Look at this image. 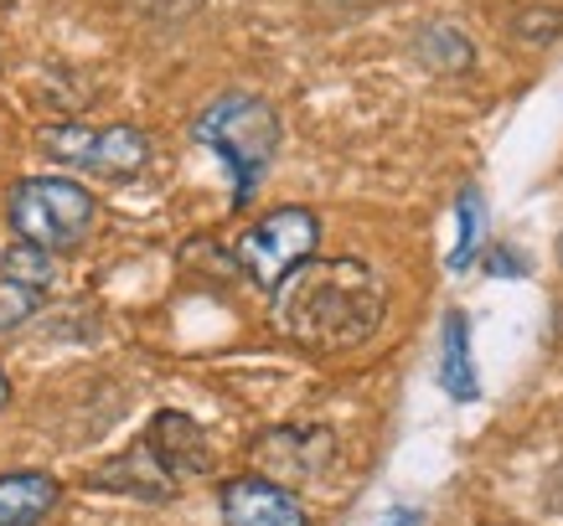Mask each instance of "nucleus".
I'll use <instances>...</instances> for the list:
<instances>
[{"mask_svg": "<svg viewBox=\"0 0 563 526\" xmlns=\"http://www.w3.org/2000/svg\"><path fill=\"white\" fill-rule=\"evenodd\" d=\"M103 491H124V495H140V501H172L176 495V475L161 465V455H155L151 444L140 439L130 455L109 459L99 475Z\"/></svg>", "mask_w": 563, "mask_h": 526, "instance_id": "6e6552de", "label": "nucleus"}, {"mask_svg": "<svg viewBox=\"0 0 563 526\" xmlns=\"http://www.w3.org/2000/svg\"><path fill=\"white\" fill-rule=\"evenodd\" d=\"M440 377H444V392L455 403H471L476 398V367H471V325L465 315H444V351H440Z\"/></svg>", "mask_w": 563, "mask_h": 526, "instance_id": "9b49d317", "label": "nucleus"}, {"mask_svg": "<svg viewBox=\"0 0 563 526\" xmlns=\"http://www.w3.org/2000/svg\"><path fill=\"white\" fill-rule=\"evenodd\" d=\"M191 135L202 139L207 150H218L233 170V206L254 202L258 181L269 170L274 150H279V114L254 93H222L197 114Z\"/></svg>", "mask_w": 563, "mask_h": 526, "instance_id": "f03ea898", "label": "nucleus"}, {"mask_svg": "<svg viewBox=\"0 0 563 526\" xmlns=\"http://www.w3.org/2000/svg\"><path fill=\"white\" fill-rule=\"evenodd\" d=\"M383 526H419V511L398 506V511H388V522H383Z\"/></svg>", "mask_w": 563, "mask_h": 526, "instance_id": "dca6fc26", "label": "nucleus"}, {"mask_svg": "<svg viewBox=\"0 0 563 526\" xmlns=\"http://www.w3.org/2000/svg\"><path fill=\"white\" fill-rule=\"evenodd\" d=\"M145 444L161 455V465H166L172 475H202L207 470V434L191 424L187 413H172V407L155 413Z\"/></svg>", "mask_w": 563, "mask_h": 526, "instance_id": "1a4fd4ad", "label": "nucleus"}, {"mask_svg": "<svg viewBox=\"0 0 563 526\" xmlns=\"http://www.w3.org/2000/svg\"><path fill=\"white\" fill-rule=\"evenodd\" d=\"M36 300H42V289L0 279V331H16L21 321H32V315H36Z\"/></svg>", "mask_w": 563, "mask_h": 526, "instance_id": "4468645a", "label": "nucleus"}, {"mask_svg": "<svg viewBox=\"0 0 563 526\" xmlns=\"http://www.w3.org/2000/svg\"><path fill=\"white\" fill-rule=\"evenodd\" d=\"M63 485L47 470H16L0 475V526H42L57 506Z\"/></svg>", "mask_w": 563, "mask_h": 526, "instance_id": "9d476101", "label": "nucleus"}, {"mask_svg": "<svg viewBox=\"0 0 563 526\" xmlns=\"http://www.w3.org/2000/svg\"><path fill=\"white\" fill-rule=\"evenodd\" d=\"M222 526H310L306 506L295 501V491H285L269 475H239L228 480L218 495Z\"/></svg>", "mask_w": 563, "mask_h": 526, "instance_id": "423d86ee", "label": "nucleus"}, {"mask_svg": "<svg viewBox=\"0 0 563 526\" xmlns=\"http://www.w3.org/2000/svg\"><path fill=\"white\" fill-rule=\"evenodd\" d=\"M42 150L73 170H88L99 181H130L145 160H151V139L130 130V124H109V130H88V124H47L42 130Z\"/></svg>", "mask_w": 563, "mask_h": 526, "instance_id": "39448f33", "label": "nucleus"}, {"mask_svg": "<svg viewBox=\"0 0 563 526\" xmlns=\"http://www.w3.org/2000/svg\"><path fill=\"white\" fill-rule=\"evenodd\" d=\"M258 465H264V475H285V480H306L316 475L325 459H331V439H325L321 428H274L269 439H258Z\"/></svg>", "mask_w": 563, "mask_h": 526, "instance_id": "0eeeda50", "label": "nucleus"}, {"mask_svg": "<svg viewBox=\"0 0 563 526\" xmlns=\"http://www.w3.org/2000/svg\"><path fill=\"white\" fill-rule=\"evenodd\" d=\"M388 289L362 258H310L274 289V325L300 346L342 351L383 325Z\"/></svg>", "mask_w": 563, "mask_h": 526, "instance_id": "f257e3e1", "label": "nucleus"}, {"mask_svg": "<svg viewBox=\"0 0 563 526\" xmlns=\"http://www.w3.org/2000/svg\"><path fill=\"white\" fill-rule=\"evenodd\" d=\"M492 273H522V264H517V254L496 248V254H492Z\"/></svg>", "mask_w": 563, "mask_h": 526, "instance_id": "2eb2a0df", "label": "nucleus"}, {"mask_svg": "<svg viewBox=\"0 0 563 526\" xmlns=\"http://www.w3.org/2000/svg\"><path fill=\"white\" fill-rule=\"evenodd\" d=\"M559 254H563V243H559Z\"/></svg>", "mask_w": 563, "mask_h": 526, "instance_id": "a211bd4d", "label": "nucleus"}, {"mask_svg": "<svg viewBox=\"0 0 563 526\" xmlns=\"http://www.w3.org/2000/svg\"><path fill=\"white\" fill-rule=\"evenodd\" d=\"M11 227L21 243L68 254L93 233V197L63 176H26L11 191Z\"/></svg>", "mask_w": 563, "mask_h": 526, "instance_id": "7ed1b4c3", "label": "nucleus"}, {"mask_svg": "<svg viewBox=\"0 0 563 526\" xmlns=\"http://www.w3.org/2000/svg\"><path fill=\"white\" fill-rule=\"evenodd\" d=\"M455 212H461V243H455V254H450V269L461 273V269H471V258H476V248H481V233H486V202H481V191L465 187Z\"/></svg>", "mask_w": 563, "mask_h": 526, "instance_id": "f8f14e48", "label": "nucleus"}, {"mask_svg": "<svg viewBox=\"0 0 563 526\" xmlns=\"http://www.w3.org/2000/svg\"><path fill=\"white\" fill-rule=\"evenodd\" d=\"M5 403H11V382H5V372H0V413H5Z\"/></svg>", "mask_w": 563, "mask_h": 526, "instance_id": "f3484780", "label": "nucleus"}, {"mask_svg": "<svg viewBox=\"0 0 563 526\" xmlns=\"http://www.w3.org/2000/svg\"><path fill=\"white\" fill-rule=\"evenodd\" d=\"M0 279L47 289L52 284V258H47V248H36V243H16V248H5V258H0Z\"/></svg>", "mask_w": 563, "mask_h": 526, "instance_id": "ddd939ff", "label": "nucleus"}, {"mask_svg": "<svg viewBox=\"0 0 563 526\" xmlns=\"http://www.w3.org/2000/svg\"><path fill=\"white\" fill-rule=\"evenodd\" d=\"M321 243V222L306 206H279L269 217H258L239 243V264L258 289H279L295 269H306L310 254Z\"/></svg>", "mask_w": 563, "mask_h": 526, "instance_id": "20e7f679", "label": "nucleus"}]
</instances>
